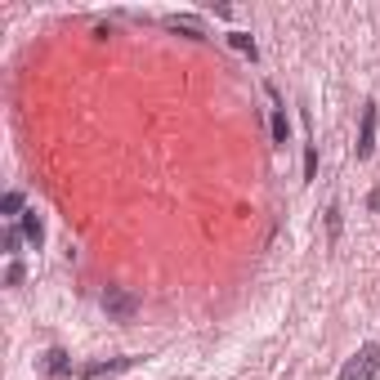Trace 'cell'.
Returning a JSON list of instances; mask_svg holds the SVG:
<instances>
[{"mask_svg": "<svg viewBox=\"0 0 380 380\" xmlns=\"http://www.w3.org/2000/svg\"><path fill=\"white\" fill-rule=\"evenodd\" d=\"M103 309H108L117 322H130V318L139 313V295H130V291H121V287H108V295H103Z\"/></svg>", "mask_w": 380, "mask_h": 380, "instance_id": "obj_2", "label": "cell"}, {"mask_svg": "<svg viewBox=\"0 0 380 380\" xmlns=\"http://www.w3.org/2000/svg\"><path fill=\"white\" fill-rule=\"evenodd\" d=\"M166 27L184 31V36H192V41H206V27L197 23V19H179V14H170V19H166Z\"/></svg>", "mask_w": 380, "mask_h": 380, "instance_id": "obj_7", "label": "cell"}, {"mask_svg": "<svg viewBox=\"0 0 380 380\" xmlns=\"http://www.w3.org/2000/svg\"><path fill=\"white\" fill-rule=\"evenodd\" d=\"M304 179H318V148L304 153Z\"/></svg>", "mask_w": 380, "mask_h": 380, "instance_id": "obj_12", "label": "cell"}, {"mask_svg": "<svg viewBox=\"0 0 380 380\" xmlns=\"http://www.w3.org/2000/svg\"><path fill=\"white\" fill-rule=\"evenodd\" d=\"M327 228H332V242H336V237H340V206L327 210Z\"/></svg>", "mask_w": 380, "mask_h": 380, "instance_id": "obj_13", "label": "cell"}, {"mask_svg": "<svg viewBox=\"0 0 380 380\" xmlns=\"http://www.w3.org/2000/svg\"><path fill=\"white\" fill-rule=\"evenodd\" d=\"M23 242H27V237H23V228H14V224H9V228H5V251L14 255V251H19Z\"/></svg>", "mask_w": 380, "mask_h": 380, "instance_id": "obj_10", "label": "cell"}, {"mask_svg": "<svg viewBox=\"0 0 380 380\" xmlns=\"http://www.w3.org/2000/svg\"><path fill=\"white\" fill-rule=\"evenodd\" d=\"M139 358H108V362H90V367H81V376L86 380H103V376H121V371H130Z\"/></svg>", "mask_w": 380, "mask_h": 380, "instance_id": "obj_4", "label": "cell"}, {"mask_svg": "<svg viewBox=\"0 0 380 380\" xmlns=\"http://www.w3.org/2000/svg\"><path fill=\"white\" fill-rule=\"evenodd\" d=\"M45 367H49V376H68L72 362H68V354H63V349H49L45 354Z\"/></svg>", "mask_w": 380, "mask_h": 380, "instance_id": "obj_8", "label": "cell"}, {"mask_svg": "<svg viewBox=\"0 0 380 380\" xmlns=\"http://www.w3.org/2000/svg\"><path fill=\"white\" fill-rule=\"evenodd\" d=\"M376 103H367L362 108V125H358V143H354V153H358V161H367L371 157V148H376Z\"/></svg>", "mask_w": 380, "mask_h": 380, "instance_id": "obj_3", "label": "cell"}, {"mask_svg": "<svg viewBox=\"0 0 380 380\" xmlns=\"http://www.w3.org/2000/svg\"><path fill=\"white\" fill-rule=\"evenodd\" d=\"M376 371H380V344H362V349L344 362L340 380H376Z\"/></svg>", "mask_w": 380, "mask_h": 380, "instance_id": "obj_1", "label": "cell"}, {"mask_svg": "<svg viewBox=\"0 0 380 380\" xmlns=\"http://www.w3.org/2000/svg\"><path fill=\"white\" fill-rule=\"evenodd\" d=\"M269 98H273V117H269L273 143H277V148H287V139H291V121H287V108L277 103V90H273V86H269Z\"/></svg>", "mask_w": 380, "mask_h": 380, "instance_id": "obj_5", "label": "cell"}, {"mask_svg": "<svg viewBox=\"0 0 380 380\" xmlns=\"http://www.w3.org/2000/svg\"><path fill=\"white\" fill-rule=\"evenodd\" d=\"M228 45H233V49H237V54H251V58L260 54V49H255V41H251V36H246V31H228Z\"/></svg>", "mask_w": 380, "mask_h": 380, "instance_id": "obj_9", "label": "cell"}, {"mask_svg": "<svg viewBox=\"0 0 380 380\" xmlns=\"http://www.w3.org/2000/svg\"><path fill=\"white\" fill-rule=\"evenodd\" d=\"M19 282H23V264L14 260V264H9V273H5V287H19Z\"/></svg>", "mask_w": 380, "mask_h": 380, "instance_id": "obj_14", "label": "cell"}, {"mask_svg": "<svg viewBox=\"0 0 380 380\" xmlns=\"http://www.w3.org/2000/svg\"><path fill=\"white\" fill-rule=\"evenodd\" d=\"M0 210H5V215H23V192H5Z\"/></svg>", "mask_w": 380, "mask_h": 380, "instance_id": "obj_11", "label": "cell"}, {"mask_svg": "<svg viewBox=\"0 0 380 380\" xmlns=\"http://www.w3.org/2000/svg\"><path fill=\"white\" fill-rule=\"evenodd\" d=\"M19 228H23V237H27L31 246L45 242V220H41L36 210H23V215H19Z\"/></svg>", "mask_w": 380, "mask_h": 380, "instance_id": "obj_6", "label": "cell"}]
</instances>
